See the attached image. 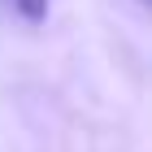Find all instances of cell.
<instances>
[{"label":"cell","instance_id":"obj_1","mask_svg":"<svg viewBox=\"0 0 152 152\" xmlns=\"http://www.w3.org/2000/svg\"><path fill=\"white\" fill-rule=\"evenodd\" d=\"M13 4H18V13L31 18V22H44V13H48V0H13Z\"/></svg>","mask_w":152,"mask_h":152}]
</instances>
